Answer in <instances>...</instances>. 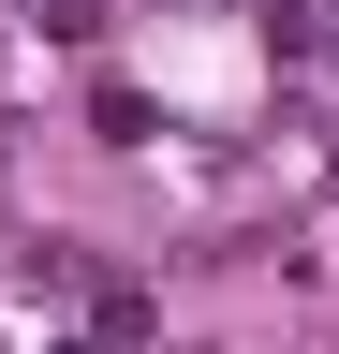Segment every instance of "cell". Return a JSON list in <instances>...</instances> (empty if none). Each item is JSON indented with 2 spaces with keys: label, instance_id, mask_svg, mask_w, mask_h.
<instances>
[{
  "label": "cell",
  "instance_id": "obj_2",
  "mask_svg": "<svg viewBox=\"0 0 339 354\" xmlns=\"http://www.w3.org/2000/svg\"><path fill=\"white\" fill-rule=\"evenodd\" d=\"M45 354H104V339H45Z\"/></svg>",
  "mask_w": 339,
  "mask_h": 354
},
{
  "label": "cell",
  "instance_id": "obj_1",
  "mask_svg": "<svg viewBox=\"0 0 339 354\" xmlns=\"http://www.w3.org/2000/svg\"><path fill=\"white\" fill-rule=\"evenodd\" d=\"M15 295H45V310H59V295H89V251H59V236H30V266H15Z\"/></svg>",
  "mask_w": 339,
  "mask_h": 354
}]
</instances>
